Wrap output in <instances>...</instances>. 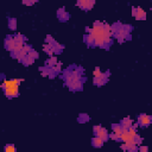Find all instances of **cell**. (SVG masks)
<instances>
[{"instance_id":"6da1fadb","label":"cell","mask_w":152,"mask_h":152,"mask_svg":"<svg viewBox=\"0 0 152 152\" xmlns=\"http://www.w3.org/2000/svg\"><path fill=\"white\" fill-rule=\"evenodd\" d=\"M24 80H5L2 83V89L7 97H15L19 95V83Z\"/></svg>"},{"instance_id":"7a4b0ae2","label":"cell","mask_w":152,"mask_h":152,"mask_svg":"<svg viewBox=\"0 0 152 152\" xmlns=\"http://www.w3.org/2000/svg\"><path fill=\"white\" fill-rule=\"evenodd\" d=\"M93 131H94V133H95V137H97V138H100V139H102L103 141H106L107 139H108V132H107V129L106 128H103V127H101V126H94L93 127Z\"/></svg>"},{"instance_id":"3957f363","label":"cell","mask_w":152,"mask_h":152,"mask_svg":"<svg viewBox=\"0 0 152 152\" xmlns=\"http://www.w3.org/2000/svg\"><path fill=\"white\" fill-rule=\"evenodd\" d=\"M132 14L138 20H145L146 19V12L144 10H141L140 7H133L132 8Z\"/></svg>"},{"instance_id":"277c9868","label":"cell","mask_w":152,"mask_h":152,"mask_svg":"<svg viewBox=\"0 0 152 152\" xmlns=\"http://www.w3.org/2000/svg\"><path fill=\"white\" fill-rule=\"evenodd\" d=\"M108 76H109V71L102 72V75H101L100 77H94L93 82H94V84H95V86H97V87H101V86H103V84L107 82V80H108Z\"/></svg>"},{"instance_id":"5b68a950","label":"cell","mask_w":152,"mask_h":152,"mask_svg":"<svg viewBox=\"0 0 152 152\" xmlns=\"http://www.w3.org/2000/svg\"><path fill=\"white\" fill-rule=\"evenodd\" d=\"M76 5H77L80 8L84 10V11H89V10H91V7L95 5V1H91V0H80V1H77Z\"/></svg>"},{"instance_id":"8992f818","label":"cell","mask_w":152,"mask_h":152,"mask_svg":"<svg viewBox=\"0 0 152 152\" xmlns=\"http://www.w3.org/2000/svg\"><path fill=\"white\" fill-rule=\"evenodd\" d=\"M152 121V118L147 114H140L139 118H138V124L141 126V127H147Z\"/></svg>"},{"instance_id":"52a82bcc","label":"cell","mask_w":152,"mask_h":152,"mask_svg":"<svg viewBox=\"0 0 152 152\" xmlns=\"http://www.w3.org/2000/svg\"><path fill=\"white\" fill-rule=\"evenodd\" d=\"M82 81H83V78H78V80H75V81H72V82H70L69 84H66L68 86V88L70 89V90H82Z\"/></svg>"},{"instance_id":"ba28073f","label":"cell","mask_w":152,"mask_h":152,"mask_svg":"<svg viewBox=\"0 0 152 152\" xmlns=\"http://www.w3.org/2000/svg\"><path fill=\"white\" fill-rule=\"evenodd\" d=\"M5 48L7 50H10L11 52L14 50L15 48V40H14V37H7L5 39Z\"/></svg>"},{"instance_id":"9c48e42d","label":"cell","mask_w":152,"mask_h":152,"mask_svg":"<svg viewBox=\"0 0 152 152\" xmlns=\"http://www.w3.org/2000/svg\"><path fill=\"white\" fill-rule=\"evenodd\" d=\"M121 148L133 152V151H137V150H138V146H137V144H134L133 141H129V142H124V144L121 145Z\"/></svg>"},{"instance_id":"30bf717a","label":"cell","mask_w":152,"mask_h":152,"mask_svg":"<svg viewBox=\"0 0 152 152\" xmlns=\"http://www.w3.org/2000/svg\"><path fill=\"white\" fill-rule=\"evenodd\" d=\"M57 17H58V19H59L61 21H65V20L69 19V13L62 7V8H59V10L57 11Z\"/></svg>"},{"instance_id":"8fae6325","label":"cell","mask_w":152,"mask_h":152,"mask_svg":"<svg viewBox=\"0 0 152 152\" xmlns=\"http://www.w3.org/2000/svg\"><path fill=\"white\" fill-rule=\"evenodd\" d=\"M120 125H121V127H122L124 129H128V128H131V127L133 126V120H132L131 118H125V119L121 120Z\"/></svg>"},{"instance_id":"7c38bea8","label":"cell","mask_w":152,"mask_h":152,"mask_svg":"<svg viewBox=\"0 0 152 152\" xmlns=\"http://www.w3.org/2000/svg\"><path fill=\"white\" fill-rule=\"evenodd\" d=\"M20 62H21L24 65H30V64H32V63L34 62V58H33L30 53H27L25 57H23V58L20 59Z\"/></svg>"},{"instance_id":"4fadbf2b","label":"cell","mask_w":152,"mask_h":152,"mask_svg":"<svg viewBox=\"0 0 152 152\" xmlns=\"http://www.w3.org/2000/svg\"><path fill=\"white\" fill-rule=\"evenodd\" d=\"M112 128H113V133H115L116 135H121V133H122V131H124V128L121 127V125L120 124H114V125H112Z\"/></svg>"},{"instance_id":"5bb4252c","label":"cell","mask_w":152,"mask_h":152,"mask_svg":"<svg viewBox=\"0 0 152 152\" xmlns=\"http://www.w3.org/2000/svg\"><path fill=\"white\" fill-rule=\"evenodd\" d=\"M84 42H86L87 45H89V46H94V37H93L90 33H87V34L84 36Z\"/></svg>"},{"instance_id":"9a60e30c","label":"cell","mask_w":152,"mask_h":152,"mask_svg":"<svg viewBox=\"0 0 152 152\" xmlns=\"http://www.w3.org/2000/svg\"><path fill=\"white\" fill-rule=\"evenodd\" d=\"M103 142H104V141H103L102 139L97 138V137H95V138L91 139V145L95 146V147H101V146L103 145Z\"/></svg>"},{"instance_id":"2e32d148","label":"cell","mask_w":152,"mask_h":152,"mask_svg":"<svg viewBox=\"0 0 152 152\" xmlns=\"http://www.w3.org/2000/svg\"><path fill=\"white\" fill-rule=\"evenodd\" d=\"M55 64H57V58L53 57V56H51V57L46 61V66H48V68H51V66H53Z\"/></svg>"},{"instance_id":"e0dca14e","label":"cell","mask_w":152,"mask_h":152,"mask_svg":"<svg viewBox=\"0 0 152 152\" xmlns=\"http://www.w3.org/2000/svg\"><path fill=\"white\" fill-rule=\"evenodd\" d=\"M8 26H10L11 30H15V28H17V20H15L14 18L8 19Z\"/></svg>"},{"instance_id":"ac0fdd59","label":"cell","mask_w":152,"mask_h":152,"mask_svg":"<svg viewBox=\"0 0 152 152\" xmlns=\"http://www.w3.org/2000/svg\"><path fill=\"white\" fill-rule=\"evenodd\" d=\"M4 152H17V151H15V147H14L13 144H8V145L5 146Z\"/></svg>"},{"instance_id":"d6986e66","label":"cell","mask_w":152,"mask_h":152,"mask_svg":"<svg viewBox=\"0 0 152 152\" xmlns=\"http://www.w3.org/2000/svg\"><path fill=\"white\" fill-rule=\"evenodd\" d=\"M88 120H89V116H88L87 114H84V113L80 114V116H78V121H80V122H86V121H88Z\"/></svg>"},{"instance_id":"ffe728a7","label":"cell","mask_w":152,"mask_h":152,"mask_svg":"<svg viewBox=\"0 0 152 152\" xmlns=\"http://www.w3.org/2000/svg\"><path fill=\"white\" fill-rule=\"evenodd\" d=\"M93 74H94V77H100V76L102 75V72H101L100 68H95V70L93 71Z\"/></svg>"},{"instance_id":"44dd1931","label":"cell","mask_w":152,"mask_h":152,"mask_svg":"<svg viewBox=\"0 0 152 152\" xmlns=\"http://www.w3.org/2000/svg\"><path fill=\"white\" fill-rule=\"evenodd\" d=\"M36 1H23V4L24 5H27V6H31V5H33Z\"/></svg>"},{"instance_id":"7402d4cb","label":"cell","mask_w":152,"mask_h":152,"mask_svg":"<svg viewBox=\"0 0 152 152\" xmlns=\"http://www.w3.org/2000/svg\"><path fill=\"white\" fill-rule=\"evenodd\" d=\"M140 151H141V152H147V151H148V147H147V146H141V147H140Z\"/></svg>"}]
</instances>
